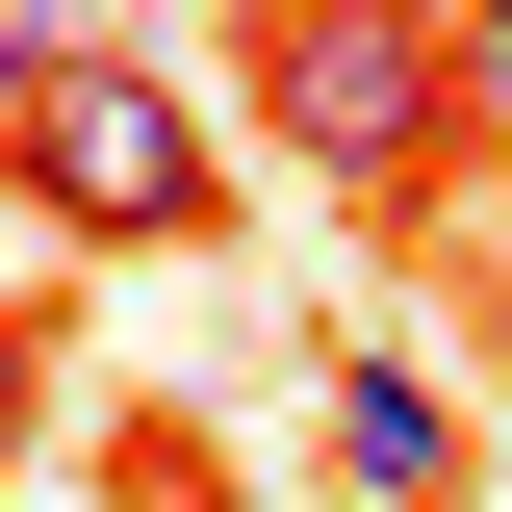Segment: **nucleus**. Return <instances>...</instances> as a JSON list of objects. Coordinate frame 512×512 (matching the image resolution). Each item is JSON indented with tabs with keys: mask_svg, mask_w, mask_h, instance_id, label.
I'll list each match as a JSON object with an SVG mask.
<instances>
[{
	"mask_svg": "<svg viewBox=\"0 0 512 512\" xmlns=\"http://www.w3.org/2000/svg\"><path fill=\"white\" fill-rule=\"evenodd\" d=\"M231 52H256V128H282V154H308L333 205H410V180L461 154V77H436V0H256Z\"/></svg>",
	"mask_w": 512,
	"mask_h": 512,
	"instance_id": "obj_1",
	"label": "nucleus"
},
{
	"mask_svg": "<svg viewBox=\"0 0 512 512\" xmlns=\"http://www.w3.org/2000/svg\"><path fill=\"white\" fill-rule=\"evenodd\" d=\"M0 154H26L52 231H205V103H180V77H128L103 26H77L52 77H0Z\"/></svg>",
	"mask_w": 512,
	"mask_h": 512,
	"instance_id": "obj_2",
	"label": "nucleus"
},
{
	"mask_svg": "<svg viewBox=\"0 0 512 512\" xmlns=\"http://www.w3.org/2000/svg\"><path fill=\"white\" fill-rule=\"evenodd\" d=\"M333 461H359L384 512H461V410H436L410 359H333Z\"/></svg>",
	"mask_w": 512,
	"mask_h": 512,
	"instance_id": "obj_3",
	"label": "nucleus"
},
{
	"mask_svg": "<svg viewBox=\"0 0 512 512\" xmlns=\"http://www.w3.org/2000/svg\"><path fill=\"white\" fill-rule=\"evenodd\" d=\"M103 487H128V512H231V461H205L180 410H128V461H103Z\"/></svg>",
	"mask_w": 512,
	"mask_h": 512,
	"instance_id": "obj_4",
	"label": "nucleus"
},
{
	"mask_svg": "<svg viewBox=\"0 0 512 512\" xmlns=\"http://www.w3.org/2000/svg\"><path fill=\"white\" fill-rule=\"evenodd\" d=\"M436 77H461V128L512 154V0H487V26H436Z\"/></svg>",
	"mask_w": 512,
	"mask_h": 512,
	"instance_id": "obj_5",
	"label": "nucleus"
},
{
	"mask_svg": "<svg viewBox=\"0 0 512 512\" xmlns=\"http://www.w3.org/2000/svg\"><path fill=\"white\" fill-rule=\"evenodd\" d=\"M26 410H52V359H26V308H0V461H26Z\"/></svg>",
	"mask_w": 512,
	"mask_h": 512,
	"instance_id": "obj_6",
	"label": "nucleus"
}]
</instances>
